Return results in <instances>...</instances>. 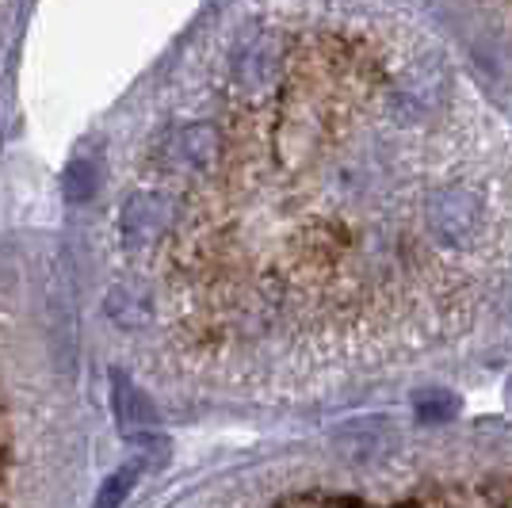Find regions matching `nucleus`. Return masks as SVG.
Wrapping results in <instances>:
<instances>
[{"instance_id":"5","label":"nucleus","mask_w":512,"mask_h":508,"mask_svg":"<svg viewBox=\"0 0 512 508\" xmlns=\"http://www.w3.org/2000/svg\"><path fill=\"white\" fill-rule=\"evenodd\" d=\"M111 405H115V421L123 432H153L157 428V409L127 375H111Z\"/></svg>"},{"instance_id":"4","label":"nucleus","mask_w":512,"mask_h":508,"mask_svg":"<svg viewBox=\"0 0 512 508\" xmlns=\"http://www.w3.org/2000/svg\"><path fill=\"white\" fill-rule=\"evenodd\" d=\"M104 314L119 329H150L153 325V314H157V306H153V287L146 283H134V279H123V283H115L104 298Z\"/></svg>"},{"instance_id":"7","label":"nucleus","mask_w":512,"mask_h":508,"mask_svg":"<svg viewBox=\"0 0 512 508\" xmlns=\"http://www.w3.org/2000/svg\"><path fill=\"white\" fill-rule=\"evenodd\" d=\"M134 482H138V466H134V463L123 466V470H115L111 478H104V486L96 489V501H92V508H119L123 501H127L130 489H134Z\"/></svg>"},{"instance_id":"2","label":"nucleus","mask_w":512,"mask_h":508,"mask_svg":"<svg viewBox=\"0 0 512 508\" xmlns=\"http://www.w3.org/2000/svg\"><path fill=\"white\" fill-rule=\"evenodd\" d=\"M218 153H222V130L214 123H188V127H176L161 138L157 161L169 176L195 180L218 165Z\"/></svg>"},{"instance_id":"6","label":"nucleus","mask_w":512,"mask_h":508,"mask_svg":"<svg viewBox=\"0 0 512 508\" xmlns=\"http://www.w3.org/2000/svg\"><path fill=\"white\" fill-rule=\"evenodd\" d=\"M104 184V169L96 157H73L62 172V195L65 203H88Z\"/></svg>"},{"instance_id":"3","label":"nucleus","mask_w":512,"mask_h":508,"mask_svg":"<svg viewBox=\"0 0 512 508\" xmlns=\"http://www.w3.org/2000/svg\"><path fill=\"white\" fill-rule=\"evenodd\" d=\"M176 211H180V203L165 191H134L119 214V245L130 253L161 245L180 218Z\"/></svg>"},{"instance_id":"9","label":"nucleus","mask_w":512,"mask_h":508,"mask_svg":"<svg viewBox=\"0 0 512 508\" xmlns=\"http://www.w3.org/2000/svg\"><path fill=\"white\" fill-rule=\"evenodd\" d=\"M509 398H512V382H509Z\"/></svg>"},{"instance_id":"8","label":"nucleus","mask_w":512,"mask_h":508,"mask_svg":"<svg viewBox=\"0 0 512 508\" xmlns=\"http://www.w3.org/2000/svg\"><path fill=\"white\" fill-rule=\"evenodd\" d=\"M417 417L428 424H440V421H451L455 413H459V398L448 394V390H425V394H417Z\"/></svg>"},{"instance_id":"1","label":"nucleus","mask_w":512,"mask_h":508,"mask_svg":"<svg viewBox=\"0 0 512 508\" xmlns=\"http://www.w3.org/2000/svg\"><path fill=\"white\" fill-rule=\"evenodd\" d=\"M421 218H425V233L432 237V245L463 253V249H474L486 233V195L463 180L436 184L428 188L421 203Z\"/></svg>"}]
</instances>
